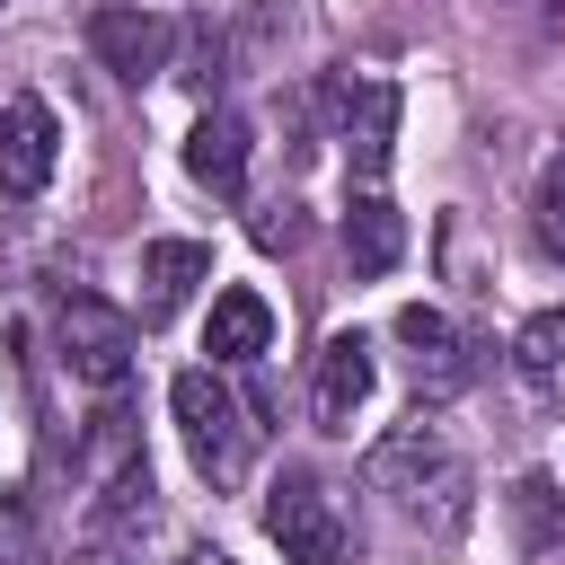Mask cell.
<instances>
[{
	"instance_id": "obj_19",
	"label": "cell",
	"mask_w": 565,
	"mask_h": 565,
	"mask_svg": "<svg viewBox=\"0 0 565 565\" xmlns=\"http://www.w3.org/2000/svg\"><path fill=\"white\" fill-rule=\"evenodd\" d=\"M256 238H265V247H300V212H291V203H274V212L256 221Z\"/></svg>"
},
{
	"instance_id": "obj_7",
	"label": "cell",
	"mask_w": 565,
	"mask_h": 565,
	"mask_svg": "<svg viewBox=\"0 0 565 565\" xmlns=\"http://www.w3.org/2000/svg\"><path fill=\"white\" fill-rule=\"evenodd\" d=\"M88 53H97L115 79H159V71H168V53H177V26H168L159 9L106 0V9L88 18Z\"/></svg>"
},
{
	"instance_id": "obj_5",
	"label": "cell",
	"mask_w": 565,
	"mask_h": 565,
	"mask_svg": "<svg viewBox=\"0 0 565 565\" xmlns=\"http://www.w3.org/2000/svg\"><path fill=\"white\" fill-rule=\"evenodd\" d=\"M327 97H335V141H344L353 177H380V168H388V150H397V115H406L397 79H353V71H344Z\"/></svg>"
},
{
	"instance_id": "obj_16",
	"label": "cell",
	"mask_w": 565,
	"mask_h": 565,
	"mask_svg": "<svg viewBox=\"0 0 565 565\" xmlns=\"http://www.w3.org/2000/svg\"><path fill=\"white\" fill-rule=\"evenodd\" d=\"M512 530H521V556H547L556 539H565V494H556V477H521L512 486Z\"/></svg>"
},
{
	"instance_id": "obj_11",
	"label": "cell",
	"mask_w": 565,
	"mask_h": 565,
	"mask_svg": "<svg viewBox=\"0 0 565 565\" xmlns=\"http://www.w3.org/2000/svg\"><path fill=\"white\" fill-rule=\"evenodd\" d=\"M203 274H212V247H203V238H150V247H141V318L159 327Z\"/></svg>"
},
{
	"instance_id": "obj_3",
	"label": "cell",
	"mask_w": 565,
	"mask_h": 565,
	"mask_svg": "<svg viewBox=\"0 0 565 565\" xmlns=\"http://www.w3.org/2000/svg\"><path fill=\"white\" fill-rule=\"evenodd\" d=\"M265 539L282 547V565H335V556H344V512H335L327 477L282 468L274 494H265Z\"/></svg>"
},
{
	"instance_id": "obj_20",
	"label": "cell",
	"mask_w": 565,
	"mask_h": 565,
	"mask_svg": "<svg viewBox=\"0 0 565 565\" xmlns=\"http://www.w3.org/2000/svg\"><path fill=\"white\" fill-rule=\"evenodd\" d=\"M194 565H238V556H221V547H203V556H194Z\"/></svg>"
},
{
	"instance_id": "obj_2",
	"label": "cell",
	"mask_w": 565,
	"mask_h": 565,
	"mask_svg": "<svg viewBox=\"0 0 565 565\" xmlns=\"http://www.w3.org/2000/svg\"><path fill=\"white\" fill-rule=\"evenodd\" d=\"M168 406H177L185 459H194V468H203L212 486H238V477H247V450H256V424H247V406H238V397L221 388V371H212V362L177 371Z\"/></svg>"
},
{
	"instance_id": "obj_18",
	"label": "cell",
	"mask_w": 565,
	"mask_h": 565,
	"mask_svg": "<svg viewBox=\"0 0 565 565\" xmlns=\"http://www.w3.org/2000/svg\"><path fill=\"white\" fill-rule=\"evenodd\" d=\"M35 556V512L26 494H0V565H26Z\"/></svg>"
},
{
	"instance_id": "obj_9",
	"label": "cell",
	"mask_w": 565,
	"mask_h": 565,
	"mask_svg": "<svg viewBox=\"0 0 565 565\" xmlns=\"http://www.w3.org/2000/svg\"><path fill=\"white\" fill-rule=\"evenodd\" d=\"M185 168H194V185H212L221 203H238V194H247V124H238L230 106H212V115L185 132Z\"/></svg>"
},
{
	"instance_id": "obj_1",
	"label": "cell",
	"mask_w": 565,
	"mask_h": 565,
	"mask_svg": "<svg viewBox=\"0 0 565 565\" xmlns=\"http://www.w3.org/2000/svg\"><path fill=\"white\" fill-rule=\"evenodd\" d=\"M371 494H388L415 530H433V539H450L459 521H468V459H459V441L441 433V424H397L380 450H371Z\"/></svg>"
},
{
	"instance_id": "obj_12",
	"label": "cell",
	"mask_w": 565,
	"mask_h": 565,
	"mask_svg": "<svg viewBox=\"0 0 565 565\" xmlns=\"http://www.w3.org/2000/svg\"><path fill=\"white\" fill-rule=\"evenodd\" d=\"M141 530H150V459L132 450V459H115V477L97 486L88 539H97V547H124V539H141Z\"/></svg>"
},
{
	"instance_id": "obj_4",
	"label": "cell",
	"mask_w": 565,
	"mask_h": 565,
	"mask_svg": "<svg viewBox=\"0 0 565 565\" xmlns=\"http://www.w3.org/2000/svg\"><path fill=\"white\" fill-rule=\"evenodd\" d=\"M62 362H71V380H88V388H124V380H132V318L106 309L97 291H71V300H62Z\"/></svg>"
},
{
	"instance_id": "obj_14",
	"label": "cell",
	"mask_w": 565,
	"mask_h": 565,
	"mask_svg": "<svg viewBox=\"0 0 565 565\" xmlns=\"http://www.w3.org/2000/svg\"><path fill=\"white\" fill-rule=\"evenodd\" d=\"M397 256H406L397 203H388V194H353V212H344V265H353V274H388Z\"/></svg>"
},
{
	"instance_id": "obj_17",
	"label": "cell",
	"mask_w": 565,
	"mask_h": 565,
	"mask_svg": "<svg viewBox=\"0 0 565 565\" xmlns=\"http://www.w3.org/2000/svg\"><path fill=\"white\" fill-rule=\"evenodd\" d=\"M530 230H539L547 256H565V159L539 177V194H530Z\"/></svg>"
},
{
	"instance_id": "obj_22",
	"label": "cell",
	"mask_w": 565,
	"mask_h": 565,
	"mask_svg": "<svg viewBox=\"0 0 565 565\" xmlns=\"http://www.w3.org/2000/svg\"><path fill=\"white\" fill-rule=\"evenodd\" d=\"M97 565H115V556H97Z\"/></svg>"
},
{
	"instance_id": "obj_13",
	"label": "cell",
	"mask_w": 565,
	"mask_h": 565,
	"mask_svg": "<svg viewBox=\"0 0 565 565\" xmlns=\"http://www.w3.org/2000/svg\"><path fill=\"white\" fill-rule=\"evenodd\" d=\"M265 344H274V309H265V291H221V300H212V327H203L212 371H221V362H256Z\"/></svg>"
},
{
	"instance_id": "obj_15",
	"label": "cell",
	"mask_w": 565,
	"mask_h": 565,
	"mask_svg": "<svg viewBox=\"0 0 565 565\" xmlns=\"http://www.w3.org/2000/svg\"><path fill=\"white\" fill-rule=\"evenodd\" d=\"M512 371H521V388L565 397V309H547V318H530L512 335Z\"/></svg>"
},
{
	"instance_id": "obj_8",
	"label": "cell",
	"mask_w": 565,
	"mask_h": 565,
	"mask_svg": "<svg viewBox=\"0 0 565 565\" xmlns=\"http://www.w3.org/2000/svg\"><path fill=\"white\" fill-rule=\"evenodd\" d=\"M397 344H406V371H415V388L424 397H459L468 388V344H459V327L441 318V309H397Z\"/></svg>"
},
{
	"instance_id": "obj_10",
	"label": "cell",
	"mask_w": 565,
	"mask_h": 565,
	"mask_svg": "<svg viewBox=\"0 0 565 565\" xmlns=\"http://www.w3.org/2000/svg\"><path fill=\"white\" fill-rule=\"evenodd\" d=\"M362 397H371V344H362V335H327V353H318V388H309L318 424H327V433H353Z\"/></svg>"
},
{
	"instance_id": "obj_21",
	"label": "cell",
	"mask_w": 565,
	"mask_h": 565,
	"mask_svg": "<svg viewBox=\"0 0 565 565\" xmlns=\"http://www.w3.org/2000/svg\"><path fill=\"white\" fill-rule=\"evenodd\" d=\"M556 18H565V0H556Z\"/></svg>"
},
{
	"instance_id": "obj_6",
	"label": "cell",
	"mask_w": 565,
	"mask_h": 565,
	"mask_svg": "<svg viewBox=\"0 0 565 565\" xmlns=\"http://www.w3.org/2000/svg\"><path fill=\"white\" fill-rule=\"evenodd\" d=\"M53 159H62V124L44 97H0V194L9 203H35L53 185Z\"/></svg>"
}]
</instances>
